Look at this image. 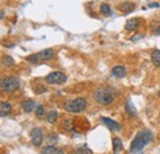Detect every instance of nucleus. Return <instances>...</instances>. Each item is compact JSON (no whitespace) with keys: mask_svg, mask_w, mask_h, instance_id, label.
<instances>
[{"mask_svg":"<svg viewBox=\"0 0 160 154\" xmlns=\"http://www.w3.org/2000/svg\"><path fill=\"white\" fill-rule=\"evenodd\" d=\"M153 139V133L149 130H143L137 133V136L134 137V139L131 143V148L129 152L131 153H140L148 144L149 142Z\"/></svg>","mask_w":160,"mask_h":154,"instance_id":"f257e3e1","label":"nucleus"},{"mask_svg":"<svg viewBox=\"0 0 160 154\" xmlns=\"http://www.w3.org/2000/svg\"><path fill=\"white\" fill-rule=\"evenodd\" d=\"M86 106H88L86 100L82 99V97H78L75 100H72V101L67 102L65 106H64V110L67 112H70V114H79V112L84 111L86 109Z\"/></svg>","mask_w":160,"mask_h":154,"instance_id":"f03ea898","label":"nucleus"},{"mask_svg":"<svg viewBox=\"0 0 160 154\" xmlns=\"http://www.w3.org/2000/svg\"><path fill=\"white\" fill-rule=\"evenodd\" d=\"M54 56V51L52 48H48V49H44V51H41L38 53H35V54H31L28 57H26V60L32 63V64H37L41 62H44V60H48Z\"/></svg>","mask_w":160,"mask_h":154,"instance_id":"7ed1b4c3","label":"nucleus"},{"mask_svg":"<svg viewBox=\"0 0 160 154\" xmlns=\"http://www.w3.org/2000/svg\"><path fill=\"white\" fill-rule=\"evenodd\" d=\"M0 88H1V90H2V91H6V93L16 91V90L20 88V80L15 77L4 78V79L1 80Z\"/></svg>","mask_w":160,"mask_h":154,"instance_id":"20e7f679","label":"nucleus"},{"mask_svg":"<svg viewBox=\"0 0 160 154\" xmlns=\"http://www.w3.org/2000/svg\"><path fill=\"white\" fill-rule=\"evenodd\" d=\"M94 99L100 105H110L112 102V100H113V96L106 89H98L95 91V94H94Z\"/></svg>","mask_w":160,"mask_h":154,"instance_id":"39448f33","label":"nucleus"},{"mask_svg":"<svg viewBox=\"0 0 160 154\" xmlns=\"http://www.w3.org/2000/svg\"><path fill=\"white\" fill-rule=\"evenodd\" d=\"M46 81L52 85H62L67 81V75L62 72H52L46 77Z\"/></svg>","mask_w":160,"mask_h":154,"instance_id":"423d86ee","label":"nucleus"},{"mask_svg":"<svg viewBox=\"0 0 160 154\" xmlns=\"http://www.w3.org/2000/svg\"><path fill=\"white\" fill-rule=\"evenodd\" d=\"M30 138H31V142L35 147H40L43 142V135H42V131L40 128H33L31 130L30 132Z\"/></svg>","mask_w":160,"mask_h":154,"instance_id":"0eeeda50","label":"nucleus"},{"mask_svg":"<svg viewBox=\"0 0 160 154\" xmlns=\"http://www.w3.org/2000/svg\"><path fill=\"white\" fill-rule=\"evenodd\" d=\"M101 122L108 128V130H111V131H120L121 127L120 125L117 123V122H115L113 120H111V118H108V117H101Z\"/></svg>","mask_w":160,"mask_h":154,"instance_id":"6e6552de","label":"nucleus"},{"mask_svg":"<svg viewBox=\"0 0 160 154\" xmlns=\"http://www.w3.org/2000/svg\"><path fill=\"white\" fill-rule=\"evenodd\" d=\"M118 9H120V11H122L123 14H129V13H132L136 9V5L133 3L126 1V3H121L120 5H118Z\"/></svg>","mask_w":160,"mask_h":154,"instance_id":"1a4fd4ad","label":"nucleus"},{"mask_svg":"<svg viewBox=\"0 0 160 154\" xmlns=\"http://www.w3.org/2000/svg\"><path fill=\"white\" fill-rule=\"evenodd\" d=\"M124 27H126V30H128V31H134V30H137V28L139 27V20L138 19L127 20Z\"/></svg>","mask_w":160,"mask_h":154,"instance_id":"9d476101","label":"nucleus"},{"mask_svg":"<svg viewBox=\"0 0 160 154\" xmlns=\"http://www.w3.org/2000/svg\"><path fill=\"white\" fill-rule=\"evenodd\" d=\"M36 107V104L32 101V100H25L22 102V110L25 112H32Z\"/></svg>","mask_w":160,"mask_h":154,"instance_id":"9b49d317","label":"nucleus"},{"mask_svg":"<svg viewBox=\"0 0 160 154\" xmlns=\"http://www.w3.org/2000/svg\"><path fill=\"white\" fill-rule=\"evenodd\" d=\"M11 112V105L8 101H1L0 104V115L6 116Z\"/></svg>","mask_w":160,"mask_h":154,"instance_id":"f8f14e48","label":"nucleus"},{"mask_svg":"<svg viewBox=\"0 0 160 154\" xmlns=\"http://www.w3.org/2000/svg\"><path fill=\"white\" fill-rule=\"evenodd\" d=\"M42 154H62V149L57 148V147H53V146H47L44 147L42 151H41Z\"/></svg>","mask_w":160,"mask_h":154,"instance_id":"ddd939ff","label":"nucleus"},{"mask_svg":"<svg viewBox=\"0 0 160 154\" xmlns=\"http://www.w3.org/2000/svg\"><path fill=\"white\" fill-rule=\"evenodd\" d=\"M112 75L116 78H123L126 75V69L122 65H117L112 69Z\"/></svg>","mask_w":160,"mask_h":154,"instance_id":"4468645a","label":"nucleus"},{"mask_svg":"<svg viewBox=\"0 0 160 154\" xmlns=\"http://www.w3.org/2000/svg\"><path fill=\"white\" fill-rule=\"evenodd\" d=\"M126 111H127V114L129 116H132V117H134V116L137 115V110H136V107L133 106V104L131 102V100H127V102H126Z\"/></svg>","mask_w":160,"mask_h":154,"instance_id":"2eb2a0df","label":"nucleus"},{"mask_svg":"<svg viewBox=\"0 0 160 154\" xmlns=\"http://www.w3.org/2000/svg\"><path fill=\"white\" fill-rule=\"evenodd\" d=\"M152 62L154 63L155 67L160 68V51L159 49H155V51L152 53Z\"/></svg>","mask_w":160,"mask_h":154,"instance_id":"dca6fc26","label":"nucleus"},{"mask_svg":"<svg viewBox=\"0 0 160 154\" xmlns=\"http://www.w3.org/2000/svg\"><path fill=\"white\" fill-rule=\"evenodd\" d=\"M112 142H113V152L115 153H120L121 151L123 149V144H122L121 139L120 138H113Z\"/></svg>","mask_w":160,"mask_h":154,"instance_id":"f3484780","label":"nucleus"},{"mask_svg":"<svg viewBox=\"0 0 160 154\" xmlns=\"http://www.w3.org/2000/svg\"><path fill=\"white\" fill-rule=\"evenodd\" d=\"M57 118H58V112L54 111V110H52V111H49V112L47 114V121H48L49 123H54V122L57 121Z\"/></svg>","mask_w":160,"mask_h":154,"instance_id":"a211bd4d","label":"nucleus"},{"mask_svg":"<svg viewBox=\"0 0 160 154\" xmlns=\"http://www.w3.org/2000/svg\"><path fill=\"white\" fill-rule=\"evenodd\" d=\"M100 14L103 16H110L111 15V9L107 4H102L100 6Z\"/></svg>","mask_w":160,"mask_h":154,"instance_id":"6ab92c4d","label":"nucleus"},{"mask_svg":"<svg viewBox=\"0 0 160 154\" xmlns=\"http://www.w3.org/2000/svg\"><path fill=\"white\" fill-rule=\"evenodd\" d=\"M1 63H2V65H5V67H12L14 65V59L10 57V56H4L2 59H1Z\"/></svg>","mask_w":160,"mask_h":154,"instance_id":"aec40b11","label":"nucleus"},{"mask_svg":"<svg viewBox=\"0 0 160 154\" xmlns=\"http://www.w3.org/2000/svg\"><path fill=\"white\" fill-rule=\"evenodd\" d=\"M44 115H46L44 107H43L42 105H38V106L36 107V116H37L38 118H42V117H44Z\"/></svg>","mask_w":160,"mask_h":154,"instance_id":"412c9836","label":"nucleus"},{"mask_svg":"<svg viewBox=\"0 0 160 154\" xmlns=\"http://www.w3.org/2000/svg\"><path fill=\"white\" fill-rule=\"evenodd\" d=\"M77 153L78 154H92V152H91V149H89V148H86V147H80V148H78L77 149Z\"/></svg>","mask_w":160,"mask_h":154,"instance_id":"4be33fe9","label":"nucleus"},{"mask_svg":"<svg viewBox=\"0 0 160 154\" xmlns=\"http://www.w3.org/2000/svg\"><path fill=\"white\" fill-rule=\"evenodd\" d=\"M33 90H35V93H36V94H43V93H46V91H47V89H46L44 86H41V85L36 86Z\"/></svg>","mask_w":160,"mask_h":154,"instance_id":"5701e85b","label":"nucleus"},{"mask_svg":"<svg viewBox=\"0 0 160 154\" xmlns=\"http://www.w3.org/2000/svg\"><path fill=\"white\" fill-rule=\"evenodd\" d=\"M142 38V36L140 35H137V36H133L132 38H131V41H133V42H136V41H138V39Z\"/></svg>","mask_w":160,"mask_h":154,"instance_id":"b1692460","label":"nucleus"},{"mask_svg":"<svg viewBox=\"0 0 160 154\" xmlns=\"http://www.w3.org/2000/svg\"><path fill=\"white\" fill-rule=\"evenodd\" d=\"M157 33H158V35H160V26L157 28Z\"/></svg>","mask_w":160,"mask_h":154,"instance_id":"393cba45","label":"nucleus"},{"mask_svg":"<svg viewBox=\"0 0 160 154\" xmlns=\"http://www.w3.org/2000/svg\"><path fill=\"white\" fill-rule=\"evenodd\" d=\"M159 97H160V91H159Z\"/></svg>","mask_w":160,"mask_h":154,"instance_id":"a878e982","label":"nucleus"}]
</instances>
